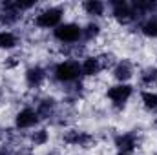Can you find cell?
<instances>
[{
	"instance_id": "23",
	"label": "cell",
	"mask_w": 157,
	"mask_h": 155,
	"mask_svg": "<svg viewBox=\"0 0 157 155\" xmlns=\"http://www.w3.org/2000/svg\"><path fill=\"white\" fill-rule=\"evenodd\" d=\"M97 144V137L93 135V133H90V131H80V137H78V142H77V148L80 150H90V148H93Z\"/></svg>"
},
{
	"instance_id": "24",
	"label": "cell",
	"mask_w": 157,
	"mask_h": 155,
	"mask_svg": "<svg viewBox=\"0 0 157 155\" xmlns=\"http://www.w3.org/2000/svg\"><path fill=\"white\" fill-rule=\"evenodd\" d=\"M99 57V60H101V66H102V70H113L115 68V64L119 62V59L112 53V51H104V53H101V55H97Z\"/></svg>"
},
{
	"instance_id": "22",
	"label": "cell",
	"mask_w": 157,
	"mask_h": 155,
	"mask_svg": "<svg viewBox=\"0 0 157 155\" xmlns=\"http://www.w3.org/2000/svg\"><path fill=\"white\" fill-rule=\"evenodd\" d=\"M80 131H82V130H78V128H66V130L62 131L60 139H62V142H64V144H68V146H75V148H77Z\"/></svg>"
},
{
	"instance_id": "27",
	"label": "cell",
	"mask_w": 157,
	"mask_h": 155,
	"mask_svg": "<svg viewBox=\"0 0 157 155\" xmlns=\"http://www.w3.org/2000/svg\"><path fill=\"white\" fill-rule=\"evenodd\" d=\"M46 155H62V152H60L59 148H51V150H49Z\"/></svg>"
},
{
	"instance_id": "20",
	"label": "cell",
	"mask_w": 157,
	"mask_h": 155,
	"mask_svg": "<svg viewBox=\"0 0 157 155\" xmlns=\"http://www.w3.org/2000/svg\"><path fill=\"white\" fill-rule=\"evenodd\" d=\"M101 31H102L101 24L97 20H90L88 24L82 26V40L84 42H91V40H95L101 35Z\"/></svg>"
},
{
	"instance_id": "6",
	"label": "cell",
	"mask_w": 157,
	"mask_h": 155,
	"mask_svg": "<svg viewBox=\"0 0 157 155\" xmlns=\"http://www.w3.org/2000/svg\"><path fill=\"white\" fill-rule=\"evenodd\" d=\"M132 95H133L132 84H113L106 91V97L110 99V102L115 110H122L128 104V100L132 99Z\"/></svg>"
},
{
	"instance_id": "19",
	"label": "cell",
	"mask_w": 157,
	"mask_h": 155,
	"mask_svg": "<svg viewBox=\"0 0 157 155\" xmlns=\"http://www.w3.org/2000/svg\"><path fill=\"white\" fill-rule=\"evenodd\" d=\"M139 31L148 39H157V13L152 17H146L139 24Z\"/></svg>"
},
{
	"instance_id": "26",
	"label": "cell",
	"mask_w": 157,
	"mask_h": 155,
	"mask_svg": "<svg viewBox=\"0 0 157 155\" xmlns=\"http://www.w3.org/2000/svg\"><path fill=\"white\" fill-rule=\"evenodd\" d=\"M18 146H13V144H7V142H2L0 144V155H15Z\"/></svg>"
},
{
	"instance_id": "3",
	"label": "cell",
	"mask_w": 157,
	"mask_h": 155,
	"mask_svg": "<svg viewBox=\"0 0 157 155\" xmlns=\"http://www.w3.org/2000/svg\"><path fill=\"white\" fill-rule=\"evenodd\" d=\"M112 9V17L117 20L121 26H132L135 22H143V18L137 15V11L133 9L132 2H124V0H113L108 4Z\"/></svg>"
},
{
	"instance_id": "18",
	"label": "cell",
	"mask_w": 157,
	"mask_h": 155,
	"mask_svg": "<svg viewBox=\"0 0 157 155\" xmlns=\"http://www.w3.org/2000/svg\"><path fill=\"white\" fill-rule=\"evenodd\" d=\"M139 82L144 88H155L157 86V66H146L139 71Z\"/></svg>"
},
{
	"instance_id": "1",
	"label": "cell",
	"mask_w": 157,
	"mask_h": 155,
	"mask_svg": "<svg viewBox=\"0 0 157 155\" xmlns=\"http://www.w3.org/2000/svg\"><path fill=\"white\" fill-rule=\"evenodd\" d=\"M51 77L55 78V82L68 86L82 80V71H80V62L78 60H60L51 68Z\"/></svg>"
},
{
	"instance_id": "12",
	"label": "cell",
	"mask_w": 157,
	"mask_h": 155,
	"mask_svg": "<svg viewBox=\"0 0 157 155\" xmlns=\"http://www.w3.org/2000/svg\"><path fill=\"white\" fill-rule=\"evenodd\" d=\"M73 115H75V112H73V106H68V104H64L62 102V106H59V110L55 112V115L51 117V120H49V124H53V126H59V128H70V124H71V120H73Z\"/></svg>"
},
{
	"instance_id": "16",
	"label": "cell",
	"mask_w": 157,
	"mask_h": 155,
	"mask_svg": "<svg viewBox=\"0 0 157 155\" xmlns=\"http://www.w3.org/2000/svg\"><path fill=\"white\" fill-rule=\"evenodd\" d=\"M28 141L31 142V146H44L49 142V130L46 126H37L35 130H31L28 133Z\"/></svg>"
},
{
	"instance_id": "7",
	"label": "cell",
	"mask_w": 157,
	"mask_h": 155,
	"mask_svg": "<svg viewBox=\"0 0 157 155\" xmlns=\"http://www.w3.org/2000/svg\"><path fill=\"white\" fill-rule=\"evenodd\" d=\"M24 13L17 7L15 0H4L0 2V26L2 28H13L22 20Z\"/></svg>"
},
{
	"instance_id": "28",
	"label": "cell",
	"mask_w": 157,
	"mask_h": 155,
	"mask_svg": "<svg viewBox=\"0 0 157 155\" xmlns=\"http://www.w3.org/2000/svg\"><path fill=\"white\" fill-rule=\"evenodd\" d=\"M4 100H6V91H4V88L0 86V106L4 104Z\"/></svg>"
},
{
	"instance_id": "30",
	"label": "cell",
	"mask_w": 157,
	"mask_h": 155,
	"mask_svg": "<svg viewBox=\"0 0 157 155\" xmlns=\"http://www.w3.org/2000/svg\"><path fill=\"white\" fill-rule=\"evenodd\" d=\"M119 155H133V153H119Z\"/></svg>"
},
{
	"instance_id": "14",
	"label": "cell",
	"mask_w": 157,
	"mask_h": 155,
	"mask_svg": "<svg viewBox=\"0 0 157 155\" xmlns=\"http://www.w3.org/2000/svg\"><path fill=\"white\" fill-rule=\"evenodd\" d=\"M60 53L68 60H78V59L88 57V47L82 42H78V44H68V46H62L60 47Z\"/></svg>"
},
{
	"instance_id": "15",
	"label": "cell",
	"mask_w": 157,
	"mask_h": 155,
	"mask_svg": "<svg viewBox=\"0 0 157 155\" xmlns=\"http://www.w3.org/2000/svg\"><path fill=\"white\" fill-rule=\"evenodd\" d=\"M82 9L91 18H101L106 13V4L102 0H84L82 2Z\"/></svg>"
},
{
	"instance_id": "31",
	"label": "cell",
	"mask_w": 157,
	"mask_h": 155,
	"mask_svg": "<svg viewBox=\"0 0 157 155\" xmlns=\"http://www.w3.org/2000/svg\"><path fill=\"white\" fill-rule=\"evenodd\" d=\"M154 126H155V128H157V119H155V122H154Z\"/></svg>"
},
{
	"instance_id": "25",
	"label": "cell",
	"mask_w": 157,
	"mask_h": 155,
	"mask_svg": "<svg viewBox=\"0 0 157 155\" xmlns=\"http://www.w3.org/2000/svg\"><path fill=\"white\" fill-rule=\"evenodd\" d=\"M20 62H22V53H13V55H9V57L4 60V68L13 70V68H17Z\"/></svg>"
},
{
	"instance_id": "8",
	"label": "cell",
	"mask_w": 157,
	"mask_h": 155,
	"mask_svg": "<svg viewBox=\"0 0 157 155\" xmlns=\"http://www.w3.org/2000/svg\"><path fill=\"white\" fill-rule=\"evenodd\" d=\"M39 122H40V119L37 115V110L33 106H24V108H20L15 113V128L20 130V131L35 130L39 126Z\"/></svg>"
},
{
	"instance_id": "33",
	"label": "cell",
	"mask_w": 157,
	"mask_h": 155,
	"mask_svg": "<svg viewBox=\"0 0 157 155\" xmlns=\"http://www.w3.org/2000/svg\"><path fill=\"white\" fill-rule=\"evenodd\" d=\"M155 59H157V55H155Z\"/></svg>"
},
{
	"instance_id": "5",
	"label": "cell",
	"mask_w": 157,
	"mask_h": 155,
	"mask_svg": "<svg viewBox=\"0 0 157 155\" xmlns=\"http://www.w3.org/2000/svg\"><path fill=\"white\" fill-rule=\"evenodd\" d=\"M113 146L117 148L119 153H133L141 146V131L130 130L124 133H117L113 137Z\"/></svg>"
},
{
	"instance_id": "29",
	"label": "cell",
	"mask_w": 157,
	"mask_h": 155,
	"mask_svg": "<svg viewBox=\"0 0 157 155\" xmlns=\"http://www.w3.org/2000/svg\"><path fill=\"white\" fill-rule=\"evenodd\" d=\"M4 131H6V128L0 126V141H4Z\"/></svg>"
},
{
	"instance_id": "13",
	"label": "cell",
	"mask_w": 157,
	"mask_h": 155,
	"mask_svg": "<svg viewBox=\"0 0 157 155\" xmlns=\"http://www.w3.org/2000/svg\"><path fill=\"white\" fill-rule=\"evenodd\" d=\"M80 71H82V77H97L104 70H102L97 55H88L80 60Z\"/></svg>"
},
{
	"instance_id": "2",
	"label": "cell",
	"mask_w": 157,
	"mask_h": 155,
	"mask_svg": "<svg viewBox=\"0 0 157 155\" xmlns=\"http://www.w3.org/2000/svg\"><path fill=\"white\" fill-rule=\"evenodd\" d=\"M62 18H64V7L62 6H48L35 15L33 24L39 29H55L62 24Z\"/></svg>"
},
{
	"instance_id": "10",
	"label": "cell",
	"mask_w": 157,
	"mask_h": 155,
	"mask_svg": "<svg viewBox=\"0 0 157 155\" xmlns=\"http://www.w3.org/2000/svg\"><path fill=\"white\" fill-rule=\"evenodd\" d=\"M37 110V115L40 120H51V117L55 115V112L59 110V100L51 95H46V97H40L37 99V104L33 106Z\"/></svg>"
},
{
	"instance_id": "32",
	"label": "cell",
	"mask_w": 157,
	"mask_h": 155,
	"mask_svg": "<svg viewBox=\"0 0 157 155\" xmlns=\"http://www.w3.org/2000/svg\"><path fill=\"white\" fill-rule=\"evenodd\" d=\"M152 155H157V150H155V152H154V153H152Z\"/></svg>"
},
{
	"instance_id": "9",
	"label": "cell",
	"mask_w": 157,
	"mask_h": 155,
	"mask_svg": "<svg viewBox=\"0 0 157 155\" xmlns=\"http://www.w3.org/2000/svg\"><path fill=\"white\" fill-rule=\"evenodd\" d=\"M48 80V70L40 64H33L24 71V82L29 89H39Z\"/></svg>"
},
{
	"instance_id": "21",
	"label": "cell",
	"mask_w": 157,
	"mask_h": 155,
	"mask_svg": "<svg viewBox=\"0 0 157 155\" xmlns=\"http://www.w3.org/2000/svg\"><path fill=\"white\" fill-rule=\"evenodd\" d=\"M141 102H143V106H144L148 112L157 113V93L155 91H152V89L141 91Z\"/></svg>"
},
{
	"instance_id": "17",
	"label": "cell",
	"mask_w": 157,
	"mask_h": 155,
	"mask_svg": "<svg viewBox=\"0 0 157 155\" xmlns=\"http://www.w3.org/2000/svg\"><path fill=\"white\" fill-rule=\"evenodd\" d=\"M18 46H20V37L15 31H11V29H2L0 31V49L11 51Z\"/></svg>"
},
{
	"instance_id": "4",
	"label": "cell",
	"mask_w": 157,
	"mask_h": 155,
	"mask_svg": "<svg viewBox=\"0 0 157 155\" xmlns=\"http://www.w3.org/2000/svg\"><path fill=\"white\" fill-rule=\"evenodd\" d=\"M53 39L62 46L78 44L82 42V26H78L77 22H62L59 28L53 29Z\"/></svg>"
},
{
	"instance_id": "11",
	"label": "cell",
	"mask_w": 157,
	"mask_h": 155,
	"mask_svg": "<svg viewBox=\"0 0 157 155\" xmlns=\"http://www.w3.org/2000/svg\"><path fill=\"white\" fill-rule=\"evenodd\" d=\"M133 73H135L133 62L128 59H121L115 64V68L112 70V77L117 80V84H128V80L133 77Z\"/></svg>"
}]
</instances>
